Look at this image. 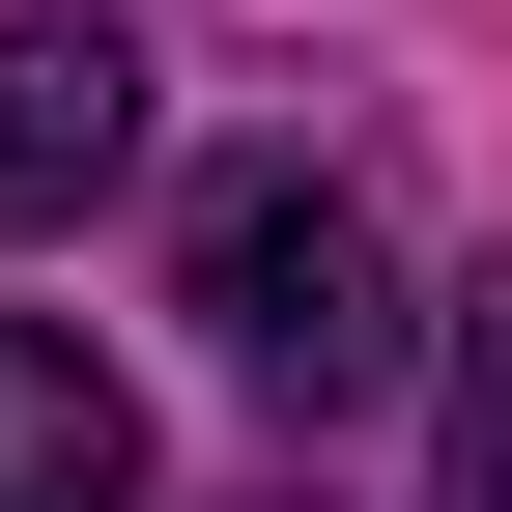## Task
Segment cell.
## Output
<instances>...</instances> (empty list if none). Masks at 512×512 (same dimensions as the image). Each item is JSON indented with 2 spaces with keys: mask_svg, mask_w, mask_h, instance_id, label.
<instances>
[{
  "mask_svg": "<svg viewBox=\"0 0 512 512\" xmlns=\"http://www.w3.org/2000/svg\"><path fill=\"white\" fill-rule=\"evenodd\" d=\"M114 171H143V29L29 0V29H0V228H86Z\"/></svg>",
  "mask_w": 512,
  "mask_h": 512,
  "instance_id": "7a4b0ae2",
  "label": "cell"
},
{
  "mask_svg": "<svg viewBox=\"0 0 512 512\" xmlns=\"http://www.w3.org/2000/svg\"><path fill=\"white\" fill-rule=\"evenodd\" d=\"M0 512H143V399L57 313H0Z\"/></svg>",
  "mask_w": 512,
  "mask_h": 512,
  "instance_id": "3957f363",
  "label": "cell"
},
{
  "mask_svg": "<svg viewBox=\"0 0 512 512\" xmlns=\"http://www.w3.org/2000/svg\"><path fill=\"white\" fill-rule=\"evenodd\" d=\"M171 313H200V370L228 399H285V427H342V399H399V228H370V171H313V143H256L200 171V228H171Z\"/></svg>",
  "mask_w": 512,
  "mask_h": 512,
  "instance_id": "6da1fadb",
  "label": "cell"
},
{
  "mask_svg": "<svg viewBox=\"0 0 512 512\" xmlns=\"http://www.w3.org/2000/svg\"><path fill=\"white\" fill-rule=\"evenodd\" d=\"M456 512H512V285H456Z\"/></svg>",
  "mask_w": 512,
  "mask_h": 512,
  "instance_id": "277c9868",
  "label": "cell"
}]
</instances>
